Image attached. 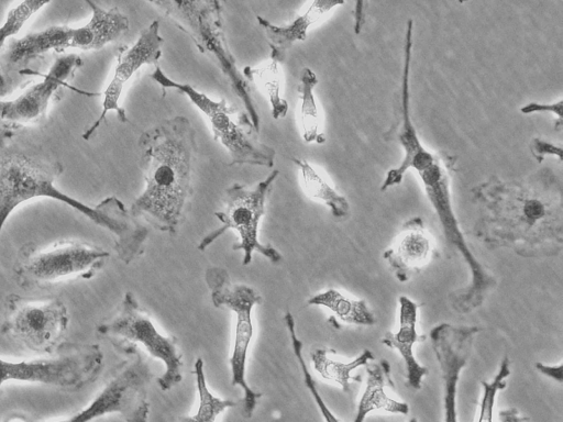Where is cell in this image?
Instances as JSON below:
<instances>
[{
	"mask_svg": "<svg viewBox=\"0 0 563 422\" xmlns=\"http://www.w3.org/2000/svg\"><path fill=\"white\" fill-rule=\"evenodd\" d=\"M163 89L173 88L186 95L188 99L209 119L212 134L227 149L230 156L228 166L252 165L273 167L276 151L262 143L257 137L246 112L231 106L225 99L213 100L188 84L169 78L158 66L150 75Z\"/></svg>",
	"mask_w": 563,
	"mask_h": 422,
	"instance_id": "7",
	"label": "cell"
},
{
	"mask_svg": "<svg viewBox=\"0 0 563 422\" xmlns=\"http://www.w3.org/2000/svg\"><path fill=\"white\" fill-rule=\"evenodd\" d=\"M68 324V310L60 298L34 302L10 293L0 332L36 354L49 356L63 347Z\"/></svg>",
	"mask_w": 563,
	"mask_h": 422,
	"instance_id": "14",
	"label": "cell"
},
{
	"mask_svg": "<svg viewBox=\"0 0 563 422\" xmlns=\"http://www.w3.org/2000/svg\"><path fill=\"white\" fill-rule=\"evenodd\" d=\"M241 73L246 80L254 81L262 88L269 100L275 120L287 114L289 106L282 96V71L278 63L271 59L258 67L245 66Z\"/></svg>",
	"mask_w": 563,
	"mask_h": 422,
	"instance_id": "26",
	"label": "cell"
},
{
	"mask_svg": "<svg viewBox=\"0 0 563 422\" xmlns=\"http://www.w3.org/2000/svg\"><path fill=\"white\" fill-rule=\"evenodd\" d=\"M318 84L316 73L305 67L300 75V84L298 86L300 108H299V125L301 137L306 143L323 144L325 135L322 131V122L316 97L314 87Z\"/></svg>",
	"mask_w": 563,
	"mask_h": 422,
	"instance_id": "23",
	"label": "cell"
},
{
	"mask_svg": "<svg viewBox=\"0 0 563 422\" xmlns=\"http://www.w3.org/2000/svg\"><path fill=\"white\" fill-rule=\"evenodd\" d=\"M49 1L25 0L13 7L7 14L0 26V51L10 37L18 34L29 19L38 12ZM9 79L0 71V96H4L10 89Z\"/></svg>",
	"mask_w": 563,
	"mask_h": 422,
	"instance_id": "28",
	"label": "cell"
},
{
	"mask_svg": "<svg viewBox=\"0 0 563 422\" xmlns=\"http://www.w3.org/2000/svg\"><path fill=\"white\" fill-rule=\"evenodd\" d=\"M398 302V330L395 333H385L380 342L398 352L405 363L408 386L419 390L429 373L428 368L417 360L413 351L416 343L423 340L417 331L419 306L407 296H400Z\"/></svg>",
	"mask_w": 563,
	"mask_h": 422,
	"instance_id": "20",
	"label": "cell"
},
{
	"mask_svg": "<svg viewBox=\"0 0 563 422\" xmlns=\"http://www.w3.org/2000/svg\"><path fill=\"white\" fill-rule=\"evenodd\" d=\"M472 193L479 206L474 233L485 245L531 258L561 253L562 185L552 170L542 169L521 181L493 177Z\"/></svg>",
	"mask_w": 563,
	"mask_h": 422,
	"instance_id": "1",
	"label": "cell"
},
{
	"mask_svg": "<svg viewBox=\"0 0 563 422\" xmlns=\"http://www.w3.org/2000/svg\"><path fill=\"white\" fill-rule=\"evenodd\" d=\"M358 7L360 8H356L355 11H354V16H355V23H354V30H355V33H360V29H361V23H360V20L364 19V10L362 9V5H363V2H357Z\"/></svg>",
	"mask_w": 563,
	"mask_h": 422,
	"instance_id": "34",
	"label": "cell"
},
{
	"mask_svg": "<svg viewBox=\"0 0 563 422\" xmlns=\"http://www.w3.org/2000/svg\"><path fill=\"white\" fill-rule=\"evenodd\" d=\"M530 152L538 163H541L547 156H555L562 160V147L545 140L534 137L529 144Z\"/></svg>",
	"mask_w": 563,
	"mask_h": 422,
	"instance_id": "31",
	"label": "cell"
},
{
	"mask_svg": "<svg viewBox=\"0 0 563 422\" xmlns=\"http://www.w3.org/2000/svg\"><path fill=\"white\" fill-rule=\"evenodd\" d=\"M130 355L132 359L118 367L87 406L59 420L32 422H92L108 414H118L125 422H147V393L153 373L137 349Z\"/></svg>",
	"mask_w": 563,
	"mask_h": 422,
	"instance_id": "13",
	"label": "cell"
},
{
	"mask_svg": "<svg viewBox=\"0 0 563 422\" xmlns=\"http://www.w3.org/2000/svg\"><path fill=\"white\" fill-rule=\"evenodd\" d=\"M97 332L125 354L139 344L161 360L165 366L164 374L157 379L161 390L168 391L183 380V354L177 338L156 329L132 292L124 293L114 314L98 324Z\"/></svg>",
	"mask_w": 563,
	"mask_h": 422,
	"instance_id": "8",
	"label": "cell"
},
{
	"mask_svg": "<svg viewBox=\"0 0 563 422\" xmlns=\"http://www.w3.org/2000/svg\"><path fill=\"white\" fill-rule=\"evenodd\" d=\"M163 43L164 38L159 35V22L155 20L141 32L131 47L119 48L113 75L102 92V110L97 120L82 133L84 140L88 141L93 135L106 121L107 113L110 111H115L122 123L129 122L125 109L120 106L123 88L141 67L156 64L159 60Z\"/></svg>",
	"mask_w": 563,
	"mask_h": 422,
	"instance_id": "16",
	"label": "cell"
},
{
	"mask_svg": "<svg viewBox=\"0 0 563 422\" xmlns=\"http://www.w3.org/2000/svg\"><path fill=\"white\" fill-rule=\"evenodd\" d=\"M536 368L537 370H539L541 374L559 381V382H562L563 378H562V369H563V366H562V363H559L558 365H545L543 363H536Z\"/></svg>",
	"mask_w": 563,
	"mask_h": 422,
	"instance_id": "32",
	"label": "cell"
},
{
	"mask_svg": "<svg viewBox=\"0 0 563 422\" xmlns=\"http://www.w3.org/2000/svg\"><path fill=\"white\" fill-rule=\"evenodd\" d=\"M205 280L213 306L225 307L235 314L234 342L229 358L231 385L243 390L241 414L244 419H251L262 393L251 388L245 374L249 348L254 335L252 311L256 304L261 303L262 297L254 288L233 282L228 270L222 267L207 268Z\"/></svg>",
	"mask_w": 563,
	"mask_h": 422,
	"instance_id": "10",
	"label": "cell"
},
{
	"mask_svg": "<svg viewBox=\"0 0 563 422\" xmlns=\"http://www.w3.org/2000/svg\"><path fill=\"white\" fill-rule=\"evenodd\" d=\"M300 175V182L305 193L316 200L322 201L336 219L345 218L350 213V203L306 160L292 158Z\"/></svg>",
	"mask_w": 563,
	"mask_h": 422,
	"instance_id": "25",
	"label": "cell"
},
{
	"mask_svg": "<svg viewBox=\"0 0 563 422\" xmlns=\"http://www.w3.org/2000/svg\"><path fill=\"white\" fill-rule=\"evenodd\" d=\"M443 422H459V417H444Z\"/></svg>",
	"mask_w": 563,
	"mask_h": 422,
	"instance_id": "35",
	"label": "cell"
},
{
	"mask_svg": "<svg viewBox=\"0 0 563 422\" xmlns=\"http://www.w3.org/2000/svg\"><path fill=\"white\" fill-rule=\"evenodd\" d=\"M339 0H314L308 4L305 12L286 25H274L265 18L257 15L258 24L264 29L271 48V59L280 64L285 60L287 51L296 43L307 38L308 30L325 19L336 7L343 5Z\"/></svg>",
	"mask_w": 563,
	"mask_h": 422,
	"instance_id": "19",
	"label": "cell"
},
{
	"mask_svg": "<svg viewBox=\"0 0 563 422\" xmlns=\"http://www.w3.org/2000/svg\"><path fill=\"white\" fill-rule=\"evenodd\" d=\"M279 171L273 170L264 180L253 188L233 184L224 191L223 208L214 213L221 226L207 234L198 245L199 251L207 249L227 230H234L240 242L232 246L233 251H242V264H251L253 253L257 252L273 264L282 260V254L273 246L263 244L258 238V226L265 214L266 198Z\"/></svg>",
	"mask_w": 563,
	"mask_h": 422,
	"instance_id": "12",
	"label": "cell"
},
{
	"mask_svg": "<svg viewBox=\"0 0 563 422\" xmlns=\"http://www.w3.org/2000/svg\"><path fill=\"white\" fill-rule=\"evenodd\" d=\"M404 44V64L400 89V129L398 132V142L401 145L405 155L401 163L397 167L389 169L386 174V177L380 185V191L383 192L390 187L400 185L413 159L427 149L422 145L410 116L409 76L413 46V21L411 19L407 22Z\"/></svg>",
	"mask_w": 563,
	"mask_h": 422,
	"instance_id": "18",
	"label": "cell"
},
{
	"mask_svg": "<svg viewBox=\"0 0 563 422\" xmlns=\"http://www.w3.org/2000/svg\"><path fill=\"white\" fill-rule=\"evenodd\" d=\"M195 135L184 115L163 120L140 135L145 189L131 206L135 219L172 234L178 230L192 195Z\"/></svg>",
	"mask_w": 563,
	"mask_h": 422,
	"instance_id": "3",
	"label": "cell"
},
{
	"mask_svg": "<svg viewBox=\"0 0 563 422\" xmlns=\"http://www.w3.org/2000/svg\"><path fill=\"white\" fill-rule=\"evenodd\" d=\"M85 2L91 9V18L86 24L78 27L53 25L11 41L2 55L4 73L25 66L49 52L101 49L129 30V19L118 7L106 10L93 1Z\"/></svg>",
	"mask_w": 563,
	"mask_h": 422,
	"instance_id": "5",
	"label": "cell"
},
{
	"mask_svg": "<svg viewBox=\"0 0 563 422\" xmlns=\"http://www.w3.org/2000/svg\"><path fill=\"white\" fill-rule=\"evenodd\" d=\"M307 303L330 310L334 318L346 324L371 326L377 321L365 300L349 297L338 289H325L310 297Z\"/></svg>",
	"mask_w": 563,
	"mask_h": 422,
	"instance_id": "22",
	"label": "cell"
},
{
	"mask_svg": "<svg viewBox=\"0 0 563 422\" xmlns=\"http://www.w3.org/2000/svg\"><path fill=\"white\" fill-rule=\"evenodd\" d=\"M408 422H418L416 418H411Z\"/></svg>",
	"mask_w": 563,
	"mask_h": 422,
	"instance_id": "36",
	"label": "cell"
},
{
	"mask_svg": "<svg viewBox=\"0 0 563 422\" xmlns=\"http://www.w3.org/2000/svg\"><path fill=\"white\" fill-rule=\"evenodd\" d=\"M365 368L366 385L353 422H364L368 414L379 410L394 414H408V403L390 398L385 391L386 381L390 378L388 362L382 359L379 363H368Z\"/></svg>",
	"mask_w": 563,
	"mask_h": 422,
	"instance_id": "21",
	"label": "cell"
},
{
	"mask_svg": "<svg viewBox=\"0 0 563 422\" xmlns=\"http://www.w3.org/2000/svg\"><path fill=\"white\" fill-rule=\"evenodd\" d=\"M310 357L313 369L323 379L339 385L346 393L351 392V381L361 380L357 377H352V371L374 360V355L369 349H364L360 355L349 362L333 358L330 352L324 348L312 351Z\"/></svg>",
	"mask_w": 563,
	"mask_h": 422,
	"instance_id": "24",
	"label": "cell"
},
{
	"mask_svg": "<svg viewBox=\"0 0 563 422\" xmlns=\"http://www.w3.org/2000/svg\"><path fill=\"white\" fill-rule=\"evenodd\" d=\"M194 373L199 398L198 409L192 415L179 417L177 422H217L218 417L224 410L236 407V401L222 399L210 391L207 385L202 358L196 359Z\"/></svg>",
	"mask_w": 563,
	"mask_h": 422,
	"instance_id": "27",
	"label": "cell"
},
{
	"mask_svg": "<svg viewBox=\"0 0 563 422\" xmlns=\"http://www.w3.org/2000/svg\"><path fill=\"white\" fill-rule=\"evenodd\" d=\"M102 368V349L92 343L63 346L57 353L38 359L0 358V390L8 381H20L78 391L93 384Z\"/></svg>",
	"mask_w": 563,
	"mask_h": 422,
	"instance_id": "11",
	"label": "cell"
},
{
	"mask_svg": "<svg viewBox=\"0 0 563 422\" xmlns=\"http://www.w3.org/2000/svg\"><path fill=\"white\" fill-rule=\"evenodd\" d=\"M82 64L77 54L62 55L42 74L41 80L21 90L14 99L0 100V147L8 145L21 130L44 120L49 104L64 89L71 88L68 81Z\"/></svg>",
	"mask_w": 563,
	"mask_h": 422,
	"instance_id": "15",
	"label": "cell"
},
{
	"mask_svg": "<svg viewBox=\"0 0 563 422\" xmlns=\"http://www.w3.org/2000/svg\"><path fill=\"white\" fill-rule=\"evenodd\" d=\"M63 171L59 160L35 148L0 147V235L8 218L21 203L49 198L108 230L113 235L117 256L125 265L140 257L148 237L146 226L114 196L90 207L62 192L54 182Z\"/></svg>",
	"mask_w": 563,
	"mask_h": 422,
	"instance_id": "2",
	"label": "cell"
},
{
	"mask_svg": "<svg viewBox=\"0 0 563 422\" xmlns=\"http://www.w3.org/2000/svg\"><path fill=\"white\" fill-rule=\"evenodd\" d=\"M499 422H528L529 419L520 414L516 408H507L498 412Z\"/></svg>",
	"mask_w": 563,
	"mask_h": 422,
	"instance_id": "33",
	"label": "cell"
},
{
	"mask_svg": "<svg viewBox=\"0 0 563 422\" xmlns=\"http://www.w3.org/2000/svg\"><path fill=\"white\" fill-rule=\"evenodd\" d=\"M510 374V359L508 356H505L499 364L495 377L490 381H481L482 397L477 422H494V407L497 395L506 388L507 378Z\"/></svg>",
	"mask_w": 563,
	"mask_h": 422,
	"instance_id": "29",
	"label": "cell"
},
{
	"mask_svg": "<svg viewBox=\"0 0 563 422\" xmlns=\"http://www.w3.org/2000/svg\"><path fill=\"white\" fill-rule=\"evenodd\" d=\"M110 253L81 241L58 242L45 248L23 244L13 266L14 278L23 289L43 288L64 278H92Z\"/></svg>",
	"mask_w": 563,
	"mask_h": 422,
	"instance_id": "9",
	"label": "cell"
},
{
	"mask_svg": "<svg viewBox=\"0 0 563 422\" xmlns=\"http://www.w3.org/2000/svg\"><path fill=\"white\" fill-rule=\"evenodd\" d=\"M562 107L563 101L560 99L556 102L552 103H540V102H530L528 104H525L520 108V112L523 114H531V113H540V112H548L551 113L554 118V129L560 132L563 126V120H562Z\"/></svg>",
	"mask_w": 563,
	"mask_h": 422,
	"instance_id": "30",
	"label": "cell"
},
{
	"mask_svg": "<svg viewBox=\"0 0 563 422\" xmlns=\"http://www.w3.org/2000/svg\"><path fill=\"white\" fill-rule=\"evenodd\" d=\"M189 36L197 49L207 55L227 77L234 93L242 101L254 129L260 132L261 116L247 80L240 71L227 42L222 3L203 1H150Z\"/></svg>",
	"mask_w": 563,
	"mask_h": 422,
	"instance_id": "4",
	"label": "cell"
},
{
	"mask_svg": "<svg viewBox=\"0 0 563 422\" xmlns=\"http://www.w3.org/2000/svg\"><path fill=\"white\" fill-rule=\"evenodd\" d=\"M455 162V157L437 154L433 163L417 171V174L439 219L448 245L455 248L468 267L471 275L468 286L451 297L452 307L455 311L468 313L484 303L487 295L495 288L496 279L470 249L454 213L450 189V171L453 169Z\"/></svg>",
	"mask_w": 563,
	"mask_h": 422,
	"instance_id": "6",
	"label": "cell"
},
{
	"mask_svg": "<svg viewBox=\"0 0 563 422\" xmlns=\"http://www.w3.org/2000/svg\"><path fill=\"white\" fill-rule=\"evenodd\" d=\"M435 247L432 235L420 216L407 220L393 244L383 253V258L399 282H407L433 258Z\"/></svg>",
	"mask_w": 563,
	"mask_h": 422,
	"instance_id": "17",
	"label": "cell"
}]
</instances>
